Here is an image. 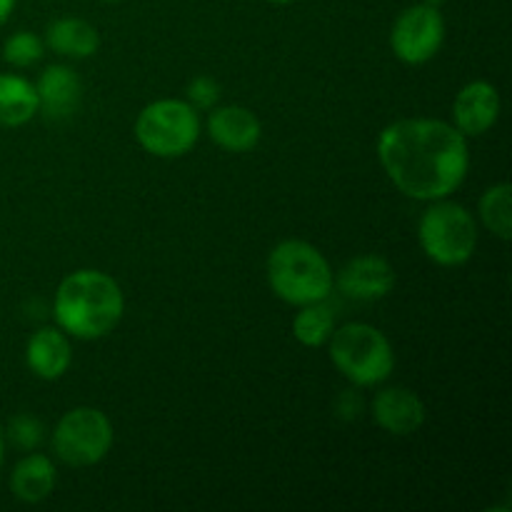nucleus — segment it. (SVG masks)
I'll return each instance as SVG.
<instances>
[{"mask_svg": "<svg viewBox=\"0 0 512 512\" xmlns=\"http://www.w3.org/2000/svg\"><path fill=\"white\" fill-rule=\"evenodd\" d=\"M378 158L395 188L415 200L448 198L470 165L468 138L445 120L408 118L385 125Z\"/></svg>", "mask_w": 512, "mask_h": 512, "instance_id": "1", "label": "nucleus"}, {"mask_svg": "<svg viewBox=\"0 0 512 512\" xmlns=\"http://www.w3.org/2000/svg\"><path fill=\"white\" fill-rule=\"evenodd\" d=\"M120 285L100 270H78L58 285L53 313L58 328L78 340L105 338L123 318Z\"/></svg>", "mask_w": 512, "mask_h": 512, "instance_id": "2", "label": "nucleus"}, {"mask_svg": "<svg viewBox=\"0 0 512 512\" xmlns=\"http://www.w3.org/2000/svg\"><path fill=\"white\" fill-rule=\"evenodd\" d=\"M268 285L283 303L308 305L333 290V270L325 255L305 240H283L268 255Z\"/></svg>", "mask_w": 512, "mask_h": 512, "instance_id": "3", "label": "nucleus"}, {"mask_svg": "<svg viewBox=\"0 0 512 512\" xmlns=\"http://www.w3.org/2000/svg\"><path fill=\"white\" fill-rule=\"evenodd\" d=\"M330 360L358 388L380 385L395 368L390 340L368 323H348L330 335Z\"/></svg>", "mask_w": 512, "mask_h": 512, "instance_id": "4", "label": "nucleus"}, {"mask_svg": "<svg viewBox=\"0 0 512 512\" xmlns=\"http://www.w3.org/2000/svg\"><path fill=\"white\" fill-rule=\"evenodd\" d=\"M420 245L433 263L455 268L473 258L478 248V225L473 213L453 200H433L420 218Z\"/></svg>", "mask_w": 512, "mask_h": 512, "instance_id": "5", "label": "nucleus"}, {"mask_svg": "<svg viewBox=\"0 0 512 512\" xmlns=\"http://www.w3.org/2000/svg\"><path fill=\"white\" fill-rule=\"evenodd\" d=\"M135 138L158 158H180L200 138V118L188 100H155L140 110Z\"/></svg>", "mask_w": 512, "mask_h": 512, "instance_id": "6", "label": "nucleus"}, {"mask_svg": "<svg viewBox=\"0 0 512 512\" xmlns=\"http://www.w3.org/2000/svg\"><path fill=\"white\" fill-rule=\"evenodd\" d=\"M113 448V425L98 408H75L60 418L53 433V450L70 468L100 463Z\"/></svg>", "mask_w": 512, "mask_h": 512, "instance_id": "7", "label": "nucleus"}, {"mask_svg": "<svg viewBox=\"0 0 512 512\" xmlns=\"http://www.w3.org/2000/svg\"><path fill=\"white\" fill-rule=\"evenodd\" d=\"M445 40V20L440 8L418 3L405 8L390 30V48L398 60L408 65H423L438 55Z\"/></svg>", "mask_w": 512, "mask_h": 512, "instance_id": "8", "label": "nucleus"}, {"mask_svg": "<svg viewBox=\"0 0 512 512\" xmlns=\"http://www.w3.org/2000/svg\"><path fill=\"white\" fill-rule=\"evenodd\" d=\"M500 118L498 88L485 80L463 85L453 100V125L465 138H478L488 133Z\"/></svg>", "mask_w": 512, "mask_h": 512, "instance_id": "9", "label": "nucleus"}, {"mask_svg": "<svg viewBox=\"0 0 512 512\" xmlns=\"http://www.w3.org/2000/svg\"><path fill=\"white\" fill-rule=\"evenodd\" d=\"M338 288L348 298L380 300L395 288V270L380 255H360L340 268Z\"/></svg>", "mask_w": 512, "mask_h": 512, "instance_id": "10", "label": "nucleus"}, {"mask_svg": "<svg viewBox=\"0 0 512 512\" xmlns=\"http://www.w3.org/2000/svg\"><path fill=\"white\" fill-rule=\"evenodd\" d=\"M373 418L385 433L405 438L423 428L425 405L413 390L393 385V388H383L373 398Z\"/></svg>", "mask_w": 512, "mask_h": 512, "instance_id": "11", "label": "nucleus"}, {"mask_svg": "<svg viewBox=\"0 0 512 512\" xmlns=\"http://www.w3.org/2000/svg\"><path fill=\"white\" fill-rule=\"evenodd\" d=\"M208 135L215 145L228 153H248L260 143L263 125L253 110L243 105H223L210 113Z\"/></svg>", "mask_w": 512, "mask_h": 512, "instance_id": "12", "label": "nucleus"}, {"mask_svg": "<svg viewBox=\"0 0 512 512\" xmlns=\"http://www.w3.org/2000/svg\"><path fill=\"white\" fill-rule=\"evenodd\" d=\"M35 93H38V110H43L53 120H65L78 110L80 98H83V85H80L75 70L68 65H48L40 73Z\"/></svg>", "mask_w": 512, "mask_h": 512, "instance_id": "13", "label": "nucleus"}, {"mask_svg": "<svg viewBox=\"0 0 512 512\" xmlns=\"http://www.w3.org/2000/svg\"><path fill=\"white\" fill-rule=\"evenodd\" d=\"M25 363L43 380L63 378L73 363L68 335L58 328H40L25 345Z\"/></svg>", "mask_w": 512, "mask_h": 512, "instance_id": "14", "label": "nucleus"}, {"mask_svg": "<svg viewBox=\"0 0 512 512\" xmlns=\"http://www.w3.org/2000/svg\"><path fill=\"white\" fill-rule=\"evenodd\" d=\"M45 45L65 58H90L98 53L100 35L88 20L60 18L45 28Z\"/></svg>", "mask_w": 512, "mask_h": 512, "instance_id": "15", "label": "nucleus"}, {"mask_svg": "<svg viewBox=\"0 0 512 512\" xmlns=\"http://www.w3.org/2000/svg\"><path fill=\"white\" fill-rule=\"evenodd\" d=\"M55 488V468L50 458L30 453L20 460L10 475V490L23 503H40Z\"/></svg>", "mask_w": 512, "mask_h": 512, "instance_id": "16", "label": "nucleus"}, {"mask_svg": "<svg viewBox=\"0 0 512 512\" xmlns=\"http://www.w3.org/2000/svg\"><path fill=\"white\" fill-rule=\"evenodd\" d=\"M38 113L35 85L20 75H0V128H20Z\"/></svg>", "mask_w": 512, "mask_h": 512, "instance_id": "17", "label": "nucleus"}, {"mask_svg": "<svg viewBox=\"0 0 512 512\" xmlns=\"http://www.w3.org/2000/svg\"><path fill=\"white\" fill-rule=\"evenodd\" d=\"M335 325V305L328 303V298L318 303L300 305V313L293 320V335L305 348H320L328 343L333 335Z\"/></svg>", "mask_w": 512, "mask_h": 512, "instance_id": "18", "label": "nucleus"}, {"mask_svg": "<svg viewBox=\"0 0 512 512\" xmlns=\"http://www.w3.org/2000/svg\"><path fill=\"white\" fill-rule=\"evenodd\" d=\"M480 218L485 228L500 240H510L512 235V188L508 183H498L488 188L480 198Z\"/></svg>", "mask_w": 512, "mask_h": 512, "instance_id": "19", "label": "nucleus"}, {"mask_svg": "<svg viewBox=\"0 0 512 512\" xmlns=\"http://www.w3.org/2000/svg\"><path fill=\"white\" fill-rule=\"evenodd\" d=\"M43 50L45 43L38 35L30 33V30H18V33H13L5 40L3 58L13 68H30V65L43 58Z\"/></svg>", "mask_w": 512, "mask_h": 512, "instance_id": "20", "label": "nucleus"}, {"mask_svg": "<svg viewBox=\"0 0 512 512\" xmlns=\"http://www.w3.org/2000/svg\"><path fill=\"white\" fill-rule=\"evenodd\" d=\"M3 433H5V440H10V443L20 450L38 448L45 438L43 423H40L38 418H33V415H25V413L15 415V418L8 423V430H3Z\"/></svg>", "mask_w": 512, "mask_h": 512, "instance_id": "21", "label": "nucleus"}, {"mask_svg": "<svg viewBox=\"0 0 512 512\" xmlns=\"http://www.w3.org/2000/svg\"><path fill=\"white\" fill-rule=\"evenodd\" d=\"M220 98V85L208 75H200L188 85V103L193 108H213Z\"/></svg>", "mask_w": 512, "mask_h": 512, "instance_id": "22", "label": "nucleus"}, {"mask_svg": "<svg viewBox=\"0 0 512 512\" xmlns=\"http://www.w3.org/2000/svg\"><path fill=\"white\" fill-rule=\"evenodd\" d=\"M363 410V400H360L358 390H343L338 398V413L340 418L345 420H355Z\"/></svg>", "mask_w": 512, "mask_h": 512, "instance_id": "23", "label": "nucleus"}, {"mask_svg": "<svg viewBox=\"0 0 512 512\" xmlns=\"http://www.w3.org/2000/svg\"><path fill=\"white\" fill-rule=\"evenodd\" d=\"M15 3H18V0H0V25L10 18V13L15 10Z\"/></svg>", "mask_w": 512, "mask_h": 512, "instance_id": "24", "label": "nucleus"}, {"mask_svg": "<svg viewBox=\"0 0 512 512\" xmlns=\"http://www.w3.org/2000/svg\"><path fill=\"white\" fill-rule=\"evenodd\" d=\"M3 463H5V433L3 428H0V468H3Z\"/></svg>", "mask_w": 512, "mask_h": 512, "instance_id": "25", "label": "nucleus"}, {"mask_svg": "<svg viewBox=\"0 0 512 512\" xmlns=\"http://www.w3.org/2000/svg\"><path fill=\"white\" fill-rule=\"evenodd\" d=\"M268 3H275V5H288V3H293V0H268Z\"/></svg>", "mask_w": 512, "mask_h": 512, "instance_id": "26", "label": "nucleus"}, {"mask_svg": "<svg viewBox=\"0 0 512 512\" xmlns=\"http://www.w3.org/2000/svg\"><path fill=\"white\" fill-rule=\"evenodd\" d=\"M103 3H115V0H103Z\"/></svg>", "mask_w": 512, "mask_h": 512, "instance_id": "27", "label": "nucleus"}]
</instances>
